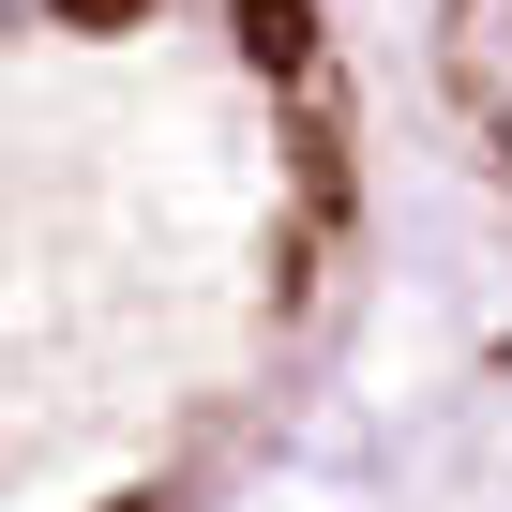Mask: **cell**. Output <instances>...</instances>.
I'll return each instance as SVG.
<instances>
[{"instance_id": "obj_1", "label": "cell", "mask_w": 512, "mask_h": 512, "mask_svg": "<svg viewBox=\"0 0 512 512\" xmlns=\"http://www.w3.org/2000/svg\"><path fill=\"white\" fill-rule=\"evenodd\" d=\"M467 106H482V136H497V166H512V0H467Z\"/></svg>"}, {"instance_id": "obj_2", "label": "cell", "mask_w": 512, "mask_h": 512, "mask_svg": "<svg viewBox=\"0 0 512 512\" xmlns=\"http://www.w3.org/2000/svg\"><path fill=\"white\" fill-rule=\"evenodd\" d=\"M241 61L256 76H317V0H241Z\"/></svg>"}, {"instance_id": "obj_3", "label": "cell", "mask_w": 512, "mask_h": 512, "mask_svg": "<svg viewBox=\"0 0 512 512\" xmlns=\"http://www.w3.org/2000/svg\"><path fill=\"white\" fill-rule=\"evenodd\" d=\"M151 0H46V31H136Z\"/></svg>"}, {"instance_id": "obj_4", "label": "cell", "mask_w": 512, "mask_h": 512, "mask_svg": "<svg viewBox=\"0 0 512 512\" xmlns=\"http://www.w3.org/2000/svg\"><path fill=\"white\" fill-rule=\"evenodd\" d=\"M121 512H151V497H121Z\"/></svg>"}]
</instances>
